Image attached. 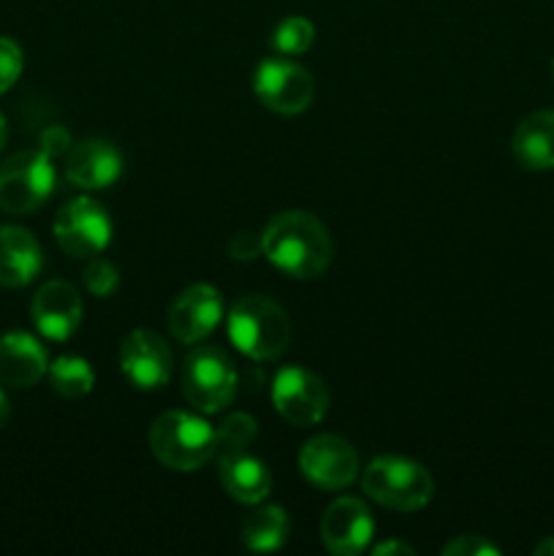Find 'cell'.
<instances>
[{"label": "cell", "instance_id": "obj_19", "mask_svg": "<svg viewBox=\"0 0 554 556\" xmlns=\"http://www.w3.org/2000/svg\"><path fill=\"white\" fill-rule=\"evenodd\" d=\"M516 163L530 172L554 168V112H536L519 123L511 139Z\"/></svg>", "mask_w": 554, "mask_h": 556}, {"label": "cell", "instance_id": "obj_17", "mask_svg": "<svg viewBox=\"0 0 554 556\" xmlns=\"http://www.w3.org/2000/svg\"><path fill=\"white\" fill-rule=\"evenodd\" d=\"M41 266V244L30 231L20 226H0V286H27L36 280Z\"/></svg>", "mask_w": 554, "mask_h": 556}, {"label": "cell", "instance_id": "obj_21", "mask_svg": "<svg viewBox=\"0 0 554 556\" xmlns=\"http://www.w3.org/2000/svg\"><path fill=\"white\" fill-rule=\"evenodd\" d=\"M47 375L54 394L65 396V400L87 396L92 391V386H96V372H92V367L81 356L54 358V362L49 364Z\"/></svg>", "mask_w": 554, "mask_h": 556}, {"label": "cell", "instance_id": "obj_11", "mask_svg": "<svg viewBox=\"0 0 554 556\" xmlns=\"http://www.w3.org/2000/svg\"><path fill=\"white\" fill-rule=\"evenodd\" d=\"M119 369L141 391L163 389L172 378L174 356L158 331L136 329L119 345Z\"/></svg>", "mask_w": 554, "mask_h": 556}, {"label": "cell", "instance_id": "obj_8", "mask_svg": "<svg viewBox=\"0 0 554 556\" xmlns=\"http://www.w3.org/2000/svg\"><path fill=\"white\" fill-rule=\"evenodd\" d=\"M54 239L71 258H92L112 242V220L96 199L81 195L58 212Z\"/></svg>", "mask_w": 554, "mask_h": 556}, {"label": "cell", "instance_id": "obj_29", "mask_svg": "<svg viewBox=\"0 0 554 556\" xmlns=\"http://www.w3.org/2000/svg\"><path fill=\"white\" fill-rule=\"evenodd\" d=\"M375 556H391V554H402V556H413L416 554V548L407 546V543H400V541H389V543H380V546L373 548Z\"/></svg>", "mask_w": 554, "mask_h": 556}, {"label": "cell", "instance_id": "obj_5", "mask_svg": "<svg viewBox=\"0 0 554 556\" xmlns=\"http://www.w3.org/2000/svg\"><path fill=\"white\" fill-rule=\"evenodd\" d=\"M182 394L204 416L226 410L237 396V369L221 348H196L182 367Z\"/></svg>", "mask_w": 554, "mask_h": 556}, {"label": "cell", "instance_id": "obj_23", "mask_svg": "<svg viewBox=\"0 0 554 556\" xmlns=\"http://www.w3.org/2000/svg\"><path fill=\"white\" fill-rule=\"evenodd\" d=\"M259 434V424L248 416V413H234L228 416L221 427L215 429V456L237 454V451H248Z\"/></svg>", "mask_w": 554, "mask_h": 556}, {"label": "cell", "instance_id": "obj_16", "mask_svg": "<svg viewBox=\"0 0 554 556\" xmlns=\"http://www.w3.org/2000/svg\"><path fill=\"white\" fill-rule=\"evenodd\" d=\"M49 362L41 342L25 331L0 337V383L30 389L47 375Z\"/></svg>", "mask_w": 554, "mask_h": 556}, {"label": "cell", "instance_id": "obj_1", "mask_svg": "<svg viewBox=\"0 0 554 556\" xmlns=\"http://www.w3.org/2000/svg\"><path fill=\"white\" fill-rule=\"evenodd\" d=\"M261 253L291 280H315L331 264V237L310 212H280L261 233Z\"/></svg>", "mask_w": 554, "mask_h": 556}, {"label": "cell", "instance_id": "obj_10", "mask_svg": "<svg viewBox=\"0 0 554 556\" xmlns=\"http://www.w3.org/2000/svg\"><path fill=\"white\" fill-rule=\"evenodd\" d=\"M299 470L313 486L340 492L356 481L358 454L348 440L335 438V434H318L299 451Z\"/></svg>", "mask_w": 554, "mask_h": 556}, {"label": "cell", "instance_id": "obj_28", "mask_svg": "<svg viewBox=\"0 0 554 556\" xmlns=\"http://www.w3.org/2000/svg\"><path fill=\"white\" fill-rule=\"evenodd\" d=\"M41 150L47 152L49 157H58V155H68L71 150V136L68 130L63 128H49L41 139Z\"/></svg>", "mask_w": 554, "mask_h": 556}, {"label": "cell", "instance_id": "obj_13", "mask_svg": "<svg viewBox=\"0 0 554 556\" xmlns=\"http://www.w3.org/2000/svg\"><path fill=\"white\" fill-rule=\"evenodd\" d=\"M375 535V521L362 500L342 497L326 508L320 519V541L335 556H356L369 546Z\"/></svg>", "mask_w": 554, "mask_h": 556}, {"label": "cell", "instance_id": "obj_4", "mask_svg": "<svg viewBox=\"0 0 554 556\" xmlns=\"http://www.w3.org/2000/svg\"><path fill=\"white\" fill-rule=\"evenodd\" d=\"M362 489L369 500L391 510H421L432 500V476L418 462L402 456H378L364 467Z\"/></svg>", "mask_w": 554, "mask_h": 556}, {"label": "cell", "instance_id": "obj_20", "mask_svg": "<svg viewBox=\"0 0 554 556\" xmlns=\"http://www.w3.org/2000/svg\"><path fill=\"white\" fill-rule=\"evenodd\" d=\"M291 535V521L280 505L253 510L242 525V543L250 552H277Z\"/></svg>", "mask_w": 554, "mask_h": 556}, {"label": "cell", "instance_id": "obj_12", "mask_svg": "<svg viewBox=\"0 0 554 556\" xmlns=\"http://www.w3.org/2000/svg\"><path fill=\"white\" fill-rule=\"evenodd\" d=\"M33 324H36L38 334L47 337L52 342H65L76 334L81 326V307L79 291L65 280H49L38 288L30 304Z\"/></svg>", "mask_w": 554, "mask_h": 556}, {"label": "cell", "instance_id": "obj_33", "mask_svg": "<svg viewBox=\"0 0 554 556\" xmlns=\"http://www.w3.org/2000/svg\"><path fill=\"white\" fill-rule=\"evenodd\" d=\"M552 79H554V60H552Z\"/></svg>", "mask_w": 554, "mask_h": 556}, {"label": "cell", "instance_id": "obj_27", "mask_svg": "<svg viewBox=\"0 0 554 556\" xmlns=\"http://www.w3.org/2000/svg\"><path fill=\"white\" fill-rule=\"evenodd\" d=\"M228 250H231L234 258L250 261V258H255V255L261 253V239H255L250 231H239L237 237L228 242Z\"/></svg>", "mask_w": 554, "mask_h": 556}, {"label": "cell", "instance_id": "obj_3", "mask_svg": "<svg viewBox=\"0 0 554 556\" xmlns=\"http://www.w3.org/2000/svg\"><path fill=\"white\" fill-rule=\"evenodd\" d=\"M150 448L168 470H201L215 456V429L193 413L168 410L150 427Z\"/></svg>", "mask_w": 554, "mask_h": 556}, {"label": "cell", "instance_id": "obj_25", "mask_svg": "<svg viewBox=\"0 0 554 556\" xmlns=\"http://www.w3.org/2000/svg\"><path fill=\"white\" fill-rule=\"evenodd\" d=\"M22 65L25 60H22V49L16 47V41L0 36V96L16 85V79L22 76Z\"/></svg>", "mask_w": 554, "mask_h": 556}, {"label": "cell", "instance_id": "obj_6", "mask_svg": "<svg viewBox=\"0 0 554 556\" xmlns=\"http://www.w3.org/2000/svg\"><path fill=\"white\" fill-rule=\"evenodd\" d=\"M54 190L52 157L38 147L11 155L0 166V210L9 215H33Z\"/></svg>", "mask_w": 554, "mask_h": 556}, {"label": "cell", "instance_id": "obj_15", "mask_svg": "<svg viewBox=\"0 0 554 556\" xmlns=\"http://www.w3.org/2000/svg\"><path fill=\"white\" fill-rule=\"evenodd\" d=\"M119 174H123V155L112 141H79L65 155V177L74 188L103 190L117 182Z\"/></svg>", "mask_w": 554, "mask_h": 556}, {"label": "cell", "instance_id": "obj_31", "mask_svg": "<svg viewBox=\"0 0 554 556\" xmlns=\"http://www.w3.org/2000/svg\"><path fill=\"white\" fill-rule=\"evenodd\" d=\"M536 556H554V538H549V541L538 543Z\"/></svg>", "mask_w": 554, "mask_h": 556}, {"label": "cell", "instance_id": "obj_26", "mask_svg": "<svg viewBox=\"0 0 554 556\" xmlns=\"http://www.w3.org/2000/svg\"><path fill=\"white\" fill-rule=\"evenodd\" d=\"M500 548L483 535H459L443 546V556H498Z\"/></svg>", "mask_w": 554, "mask_h": 556}, {"label": "cell", "instance_id": "obj_22", "mask_svg": "<svg viewBox=\"0 0 554 556\" xmlns=\"http://www.w3.org/2000/svg\"><path fill=\"white\" fill-rule=\"evenodd\" d=\"M315 43V27L313 22L304 16H288L280 25L272 30V49L286 58H297L304 54Z\"/></svg>", "mask_w": 554, "mask_h": 556}, {"label": "cell", "instance_id": "obj_2", "mask_svg": "<svg viewBox=\"0 0 554 556\" xmlns=\"http://www.w3.org/2000/svg\"><path fill=\"white\" fill-rule=\"evenodd\" d=\"M293 326L286 309L266 296H242L228 313V337L253 362H269L291 345Z\"/></svg>", "mask_w": 554, "mask_h": 556}, {"label": "cell", "instance_id": "obj_18", "mask_svg": "<svg viewBox=\"0 0 554 556\" xmlns=\"http://www.w3.org/2000/svg\"><path fill=\"white\" fill-rule=\"evenodd\" d=\"M221 483L231 500L242 505H259L272 492V472L248 451L221 456Z\"/></svg>", "mask_w": 554, "mask_h": 556}, {"label": "cell", "instance_id": "obj_24", "mask_svg": "<svg viewBox=\"0 0 554 556\" xmlns=\"http://www.w3.org/2000/svg\"><path fill=\"white\" fill-rule=\"evenodd\" d=\"M85 286L92 296H98V299L112 296L119 286V275H117V269H114L112 261L92 255V261L87 264V269H85Z\"/></svg>", "mask_w": 554, "mask_h": 556}, {"label": "cell", "instance_id": "obj_32", "mask_svg": "<svg viewBox=\"0 0 554 556\" xmlns=\"http://www.w3.org/2000/svg\"><path fill=\"white\" fill-rule=\"evenodd\" d=\"M5 136H9V130H5V119H3V114H0V150H3V144H5Z\"/></svg>", "mask_w": 554, "mask_h": 556}, {"label": "cell", "instance_id": "obj_9", "mask_svg": "<svg viewBox=\"0 0 554 556\" xmlns=\"http://www.w3.org/2000/svg\"><path fill=\"white\" fill-rule=\"evenodd\" d=\"M272 405L293 427H315L329 410V391L310 369L286 367L272 380Z\"/></svg>", "mask_w": 554, "mask_h": 556}, {"label": "cell", "instance_id": "obj_7", "mask_svg": "<svg viewBox=\"0 0 554 556\" xmlns=\"http://www.w3.org/2000/svg\"><path fill=\"white\" fill-rule=\"evenodd\" d=\"M255 98L269 112L299 114L313 103L315 79L304 65L288 58H269L253 74Z\"/></svg>", "mask_w": 554, "mask_h": 556}, {"label": "cell", "instance_id": "obj_14", "mask_svg": "<svg viewBox=\"0 0 554 556\" xmlns=\"http://www.w3.org/2000/svg\"><path fill=\"white\" fill-rule=\"evenodd\" d=\"M223 318V299L217 288L204 286H190L179 293L168 307V331L174 340L193 345V342L204 340Z\"/></svg>", "mask_w": 554, "mask_h": 556}, {"label": "cell", "instance_id": "obj_30", "mask_svg": "<svg viewBox=\"0 0 554 556\" xmlns=\"http://www.w3.org/2000/svg\"><path fill=\"white\" fill-rule=\"evenodd\" d=\"M11 416V407H9V400H5V394L0 391V429L5 427V421H9Z\"/></svg>", "mask_w": 554, "mask_h": 556}]
</instances>
